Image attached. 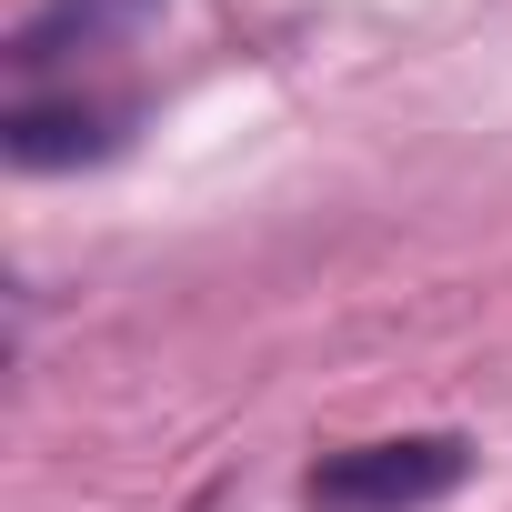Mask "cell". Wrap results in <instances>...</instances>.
<instances>
[{"instance_id":"obj_1","label":"cell","mask_w":512,"mask_h":512,"mask_svg":"<svg viewBox=\"0 0 512 512\" xmlns=\"http://www.w3.org/2000/svg\"><path fill=\"white\" fill-rule=\"evenodd\" d=\"M462 472H472L462 432H402V442H362V452L312 462L302 502L312 512H422V502L462 492Z\"/></svg>"},{"instance_id":"obj_2","label":"cell","mask_w":512,"mask_h":512,"mask_svg":"<svg viewBox=\"0 0 512 512\" xmlns=\"http://www.w3.org/2000/svg\"><path fill=\"white\" fill-rule=\"evenodd\" d=\"M131 131V101H21L0 121L21 171H71V161H111Z\"/></svg>"},{"instance_id":"obj_3","label":"cell","mask_w":512,"mask_h":512,"mask_svg":"<svg viewBox=\"0 0 512 512\" xmlns=\"http://www.w3.org/2000/svg\"><path fill=\"white\" fill-rule=\"evenodd\" d=\"M151 11H161V0H41V11L21 21V41H11V61H21V71H51V61H71V51H101V41L141 31Z\"/></svg>"}]
</instances>
